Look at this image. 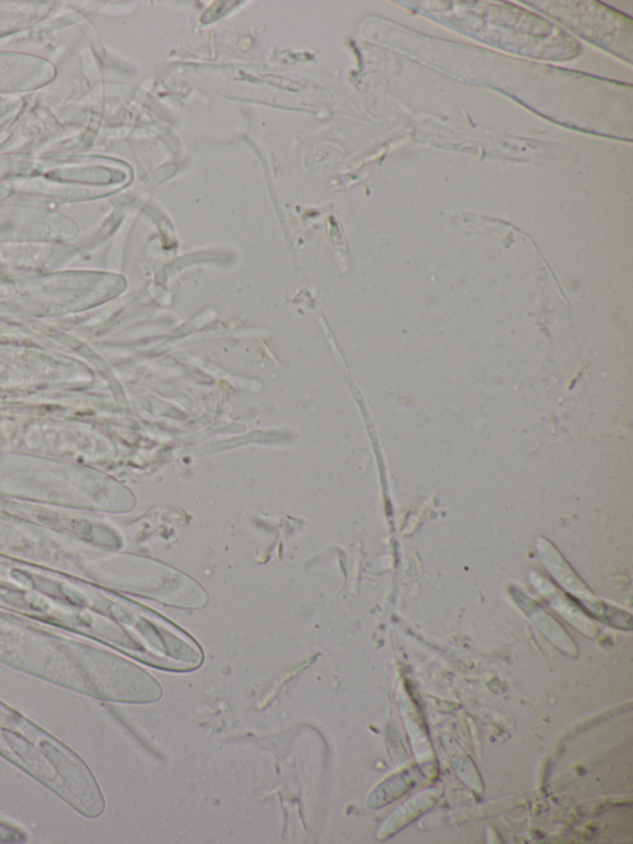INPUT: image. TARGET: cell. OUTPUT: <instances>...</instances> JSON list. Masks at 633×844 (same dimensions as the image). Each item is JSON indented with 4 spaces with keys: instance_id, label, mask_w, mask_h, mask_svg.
Listing matches in <instances>:
<instances>
[{
    "instance_id": "obj_1",
    "label": "cell",
    "mask_w": 633,
    "mask_h": 844,
    "mask_svg": "<svg viewBox=\"0 0 633 844\" xmlns=\"http://www.w3.org/2000/svg\"><path fill=\"white\" fill-rule=\"evenodd\" d=\"M25 838L26 836L19 828L0 823V842H20Z\"/></svg>"
}]
</instances>
